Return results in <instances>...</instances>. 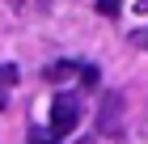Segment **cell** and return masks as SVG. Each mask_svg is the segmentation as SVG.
<instances>
[{"label":"cell","mask_w":148,"mask_h":144,"mask_svg":"<svg viewBox=\"0 0 148 144\" xmlns=\"http://www.w3.org/2000/svg\"><path fill=\"white\" fill-rule=\"evenodd\" d=\"M76 123H80V102L72 98V93H59V98L51 102V132H55V136H68Z\"/></svg>","instance_id":"obj_1"},{"label":"cell","mask_w":148,"mask_h":144,"mask_svg":"<svg viewBox=\"0 0 148 144\" xmlns=\"http://www.w3.org/2000/svg\"><path fill=\"white\" fill-rule=\"evenodd\" d=\"M119 119H123V93H106V110H102V132L106 136H114L119 132Z\"/></svg>","instance_id":"obj_2"},{"label":"cell","mask_w":148,"mask_h":144,"mask_svg":"<svg viewBox=\"0 0 148 144\" xmlns=\"http://www.w3.org/2000/svg\"><path fill=\"white\" fill-rule=\"evenodd\" d=\"M72 72H76V64H51L42 76H47V81H64V76H72Z\"/></svg>","instance_id":"obj_3"},{"label":"cell","mask_w":148,"mask_h":144,"mask_svg":"<svg viewBox=\"0 0 148 144\" xmlns=\"http://www.w3.org/2000/svg\"><path fill=\"white\" fill-rule=\"evenodd\" d=\"M93 9L102 13V17H119V9H123V0H97Z\"/></svg>","instance_id":"obj_4"},{"label":"cell","mask_w":148,"mask_h":144,"mask_svg":"<svg viewBox=\"0 0 148 144\" xmlns=\"http://www.w3.org/2000/svg\"><path fill=\"white\" fill-rule=\"evenodd\" d=\"M30 144H59V136H55V132H38V127H34V132H30Z\"/></svg>","instance_id":"obj_5"},{"label":"cell","mask_w":148,"mask_h":144,"mask_svg":"<svg viewBox=\"0 0 148 144\" xmlns=\"http://www.w3.org/2000/svg\"><path fill=\"white\" fill-rule=\"evenodd\" d=\"M0 81L4 85H17V64H0Z\"/></svg>","instance_id":"obj_6"},{"label":"cell","mask_w":148,"mask_h":144,"mask_svg":"<svg viewBox=\"0 0 148 144\" xmlns=\"http://www.w3.org/2000/svg\"><path fill=\"white\" fill-rule=\"evenodd\" d=\"M131 43H136V47H144V51H148V30H136V34H131Z\"/></svg>","instance_id":"obj_7"},{"label":"cell","mask_w":148,"mask_h":144,"mask_svg":"<svg viewBox=\"0 0 148 144\" xmlns=\"http://www.w3.org/2000/svg\"><path fill=\"white\" fill-rule=\"evenodd\" d=\"M9 4H13V9H21V4H25V0H9Z\"/></svg>","instance_id":"obj_8"}]
</instances>
